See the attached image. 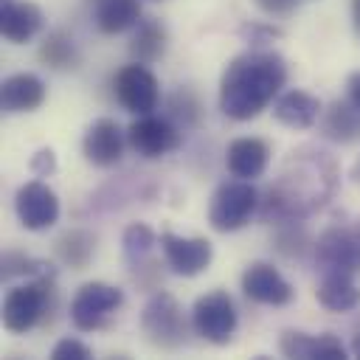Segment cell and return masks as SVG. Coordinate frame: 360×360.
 <instances>
[{
	"instance_id": "29",
	"label": "cell",
	"mask_w": 360,
	"mask_h": 360,
	"mask_svg": "<svg viewBox=\"0 0 360 360\" xmlns=\"http://www.w3.org/2000/svg\"><path fill=\"white\" fill-rule=\"evenodd\" d=\"M349 352L346 346L340 343V338L323 332V335H315L312 340V360H346Z\"/></svg>"
},
{
	"instance_id": "19",
	"label": "cell",
	"mask_w": 360,
	"mask_h": 360,
	"mask_svg": "<svg viewBox=\"0 0 360 360\" xmlns=\"http://www.w3.org/2000/svg\"><path fill=\"white\" fill-rule=\"evenodd\" d=\"M321 135L332 143H354L360 141V107L349 98L332 101L321 112Z\"/></svg>"
},
{
	"instance_id": "39",
	"label": "cell",
	"mask_w": 360,
	"mask_h": 360,
	"mask_svg": "<svg viewBox=\"0 0 360 360\" xmlns=\"http://www.w3.org/2000/svg\"><path fill=\"white\" fill-rule=\"evenodd\" d=\"M96 3H98V0H96Z\"/></svg>"
},
{
	"instance_id": "32",
	"label": "cell",
	"mask_w": 360,
	"mask_h": 360,
	"mask_svg": "<svg viewBox=\"0 0 360 360\" xmlns=\"http://www.w3.org/2000/svg\"><path fill=\"white\" fill-rule=\"evenodd\" d=\"M31 172L37 177H51L56 172V155H53V149H39L31 158Z\"/></svg>"
},
{
	"instance_id": "38",
	"label": "cell",
	"mask_w": 360,
	"mask_h": 360,
	"mask_svg": "<svg viewBox=\"0 0 360 360\" xmlns=\"http://www.w3.org/2000/svg\"><path fill=\"white\" fill-rule=\"evenodd\" d=\"M354 236H357V245H360V219H357V225H354Z\"/></svg>"
},
{
	"instance_id": "4",
	"label": "cell",
	"mask_w": 360,
	"mask_h": 360,
	"mask_svg": "<svg viewBox=\"0 0 360 360\" xmlns=\"http://www.w3.org/2000/svg\"><path fill=\"white\" fill-rule=\"evenodd\" d=\"M51 295H53V276L31 278L25 284L11 287L3 298V326L14 335H25L42 321L45 309L51 307Z\"/></svg>"
},
{
	"instance_id": "35",
	"label": "cell",
	"mask_w": 360,
	"mask_h": 360,
	"mask_svg": "<svg viewBox=\"0 0 360 360\" xmlns=\"http://www.w3.org/2000/svg\"><path fill=\"white\" fill-rule=\"evenodd\" d=\"M352 20H354V31L360 34V0H352Z\"/></svg>"
},
{
	"instance_id": "26",
	"label": "cell",
	"mask_w": 360,
	"mask_h": 360,
	"mask_svg": "<svg viewBox=\"0 0 360 360\" xmlns=\"http://www.w3.org/2000/svg\"><path fill=\"white\" fill-rule=\"evenodd\" d=\"M11 276H31V278H45V276H53L51 264L45 262H37L31 256H22V253H14L8 250L3 256V278H11Z\"/></svg>"
},
{
	"instance_id": "8",
	"label": "cell",
	"mask_w": 360,
	"mask_h": 360,
	"mask_svg": "<svg viewBox=\"0 0 360 360\" xmlns=\"http://www.w3.org/2000/svg\"><path fill=\"white\" fill-rule=\"evenodd\" d=\"M112 90H115V98L118 104L132 112V115H146L158 107L160 101V84H158V76L143 65V62H132V65H124L115 79H112Z\"/></svg>"
},
{
	"instance_id": "22",
	"label": "cell",
	"mask_w": 360,
	"mask_h": 360,
	"mask_svg": "<svg viewBox=\"0 0 360 360\" xmlns=\"http://www.w3.org/2000/svg\"><path fill=\"white\" fill-rule=\"evenodd\" d=\"M141 22L138 0H98L96 3V25L101 34H121Z\"/></svg>"
},
{
	"instance_id": "18",
	"label": "cell",
	"mask_w": 360,
	"mask_h": 360,
	"mask_svg": "<svg viewBox=\"0 0 360 360\" xmlns=\"http://www.w3.org/2000/svg\"><path fill=\"white\" fill-rule=\"evenodd\" d=\"M42 101H45V82L37 73H14L0 84V110L8 115L31 112Z\"/></svg>"
},
{
	"instance_id": "20",
	"label": "cell",
	"mask_w": 360,
	"mask_h": 360,
	"mask_svg": "<svg viewBox=\"0 0 360 360\" xmlns=\"http://www.w3.org/2000/svg\"><path fill=\"white\" fill-rule=\"evenodd\" d=\"M315 298L329 312H352L360 304V287L354 284L352 273H323Z\"/></svg>"
},
{
	"instance_id": "7",
	"label": "cell",
	"mask_w": 360,
	"mask_h": 360,
	"mask_svg": "<svg viewBox=\"0 0 360 360\" xmlns=\"http://www.w3.org/2000/svg\"><path fill=\"white\" fill-rule=\"evenodd\" d=\"M124 292L104 281H87L79 287V292L70 301V323L79 332H93L107 323V318L121 309Z\"/></svg>"
},
{
	"instance_id": "17",
	"label": "cell",
	"mask_w": 360,
	"mask_h": 360,
	"mask_svg": "<svg viewBox=\"0 0 360 360\" xmlns=\"http://www.w3.org/2000/svg\"><path fill=\"white\" fill-rule=\"evenodd\" d=\"M321 101L318 96L307 90H284L273 101V118L290 129H309L315 121H321Z\"/></svg>"
},
{
	"instance_id": "10",
	"label": "cell",
	"mask_w": 360,
	"mask_h": 360,
	"mask_svg": "<svg viewBox=\"0 0 360 360\" xmlns=\"http://www.w3.org/2000/svg\"><path fill=\"white\" fill-rule=\"evenodd\" d=\"M315 250V264L321 273H360V245L354 236V228H326L318 242L312 245Z\"/></svg>"
},
{
	"instance_id": "5",
	"label": "cell",
	"mask_w": 360,
	"mask_h": 360,
	"mask_svg": "<svg viewBox=\"0 0 360 360\" xmlns=\"http://www.w3.org/2000/svg\"><path fill=\"white\" fill-rule=\"evenodd\" d=\"M141 329L146 335V340L158 349H177L183 346L186 340V332H188V323H186V315H183V307L177 304L174 295L169 292H155L143 312H141Z\"/></svg>"
},
{
	"instance_id": "3",
	"label": "cell",
	"mask_w": 360,
	"mask_h": 360,
	"mask_svg": "<svg viewBox=\"0 0 360 360\" xmlns=\"http://www.w3.org/2000/svg\"><path fill=\"white\" fill-rule=\"evenodd\" d=\"M259 202H262V197H259L253 180H239V177L225 180L211 194L208 225L219 233H233V231L245 228L253 214H259Z\"/></svg>"
},
{
	"instance_id": "34",
	"label": "cell",
	"mask_w": 360,
	"mask_h": 360,
	"mask_svg": "<svg viewBox=\"0 0 360 360\" xmlns=\"http://www.w3.org/2000/svg\"><path fill=\"white\" fill-rule=\"evenodd\" d=\"M346 98L360 107V70H354V73L349 76V82H346Z\"/></svg>"
},
{
	"instance_id": "30",
	"label": "cell",
	"mask_w": 360,
	"mask_h": 360,
	"mask_svg": "<svg viewBox=\"0 0 360 360\" xmlns=\"http://www.w3.org/2000/svg\"><path fill=\"white\" fill-rule=\"evenodd\" d=\"M51 357L53 360H90L93 352L87 343H82L79 338H62L53 349H51Z\"/></svg>"
},
{
	"instance_id": "1",
	"label": "cell",
	"mask_w": 360,
	"mask_h": 360,
	"mask_svg": "<svg viewBox=\"0 0 360 360\" xmlns=\"http://www.w3.org/2000/svg\"><path fill=\"white\" fill-rule=\"evenodd\" d=\"M335 183L338 172L326 152H292L278 180L259 202V219L273 225L301 222L335 194Z\"/></svg>"
},
{
	"instance_id": "25",
	"label": "cell",
	"mask_w": 360,
	"mask_h": 360,
	"mask_svg": "<svg viewBox=\"0 0 360 360\" xmlns=\"http://www.w3.org/2000/svg\"><path fill=\"white\" fill-rule=\"evenodd\" d=\"M158 242H160V239L155 236V231H152L149 225H143V222L127 225V228H124V236H121L124 256H127V262L135 264V267L149 256V250H152Z\"/></svg>"
},
{
	"instance_id": "24",
	"label": "cell",
	"mask_w": 360,
	"mask_h": 360,
	"mask_svg": "<svg viewBox=\"0 0 360 360\" xmlns=\"http://www.w3.org/2000/svg\"><path fill=\"white\" fill-rule=\"evenodd\" d=\"M39 62L51 70H73L79 65L76 42L62 31H51L39 45Z\"/></svg>"
},
{
	"instance_id": "2",
	"label": "cell",
	"mask_w": 360,
	"mask_h": 360,
	"mask_svg": "<svg viewBox=\"0 0 360 360\" xmlns=\"http://www.w3.org/2000/svg\"><path fill=\"white\" fill-rule=\"evenodd\" d=\"M284 82L287 62L276 51L250 48L222 70L219 110L233 121H250L278 98Z\"/></svg>"
},
{
	"instance_id": "37",
	"label": "cell",
	"mask_w": 360,
	"mask_h": 360,
	"mask_svg": "<svg viewBox=\"0 0 360 360\" xmlns=\"http://www.w3.org/2000/svg\"><path fill=\"white\" fill-rule=\"evenodd\" d=\"M352 354L360 357V335H354V340H352Z\"/></svg>"
},
{
	"instance_id": "36",
	"label": "cell",
	"mask_w": 360,
	"mask_h": 360,
	"mask_svg": "<svg viewBox=\"0 0 360 360\" xmlns=\"http://www.w3.org/2000/svg\"><path fill=\"white\" fill-rule=\"evenodd\" d=\"M352 180H354V183L360 186V158H357V163L352 166Z\"/></svg>"
},
{
	"instance_id": "31",
	"label": "cell",
	"mask_w": 360,
	"mask_h": 360,
	"mask_svg": "<svg viewBox=\"0 0 360 360\" xmlns=\"http://www.w3.org/2000/svg\"><path fill=\"white\" fill-rule=\"evenodd\" d=\"M239 34H242L245 42H250L253 48H259V45L273 42L276 37H281V28H276V25H270V22H245V25L239 28Z\"/></svg>"
},
{
	"instance_id": "28",
	"label": "cell",
	"mask_w": 360,
	"mask_h": 360,
	"mask_svg": "<svg viewBox=\"0 0 360 360\" xmlns=\"http://www.w3.org/2000/svg\"><path fill=\"white\" fill-rule=\"evenodd\" d=\"M312 340L315 335H307V332H298V329H287L278 340V349L284 357H292V360H312Z\"/></svg>"
},
{
	"instance_id": "15",
	"label": "cell",
	"mask_w": 360,
	"mask_h": 360,
	"mask_svg": "<svg viewBox=\"0 0 360 360\" xmlns=\"http://www.w3.org/2000/svg\"><path fill=\"white\" fill-rule=\"evenodd\" d=\"M42 8L37 3L28 0H0V34L14 42L22 45L28 39H34L42 31Z\"/></svg>"
},
{
	"instance_id": "11",
	"label": "cell",
	"mask_w": 360,
	"mask_h": 360,
	"mask_svg": "<svg viewBox=\"0 0 360 360\" xmlns=\"http://www.w3.org/2000/svg\"><path fill=\"white\" fill-rule=\"evenodd\" d=\"M14 211L25 231H48L59 219V197L48 183L31 180L17 188Z\"/></svg>"
},
{
	"instance_id": "33",
	"label": "cell",
	"mask_w": 360,
	"mask_h": 360,
	"mask_svg": "<svg viewBox=\"0 0 360 360\" xmlns=\"http://www.w3.org/2000/svg\"><path fill=\"white\" fill-rule=\"evenodd\" d=\"M264 14H270V17H284V14H290V11H295V3L298 0H253Z\"/></svg>"
},
{
	"instance_id": "14",
	"label": "cell",
	"mask_w": 360,
	"mask_h": 360,
	"mask_svg": "<svg viewBox=\"0 0 360 360\" xmlns=\"http://www.w3.org/2000/svg\"><path fill=\"white\" fill-rule=\"evenodd\" d=\"M242 292L264 307H284L292 301V284L267 262H253L245 267Z\"/></svg>"
},
{
	"instance_id": "6",
	"label": "cell",
	"mask_w": 360,
	"mask_h": 360,
	"mask_svg": "<svg viewBox=\"0 0 360 360\" xmlns=\"http://www.w3.org/2000/svg\"><path fill=\"white\" fill-rule=\"evenodd\" d=\"M236 323V304L225 290H211L191 307V329L214 346H225L233 338Z\"/></svg>"
},
{
	"instance_id": "21",
	"label": "cell",
	"mask_w": 360,
	"mask_h": 360,
	"mask_svg": "<svg viewBox=\"0 0 360 360\" xmlns=\"http://www.w3.org/2000/svg\"><path fill=\"white\" fill-rule=\"evenodd\" d=\"M166 42H169V34L163 28L160 20L149 17V20H141L135 25V34L129 39V56L135 62H143V65H152L163 56L166 51Z\"/></svg>"
},
{
	"instance_id": "27",
	"label": "cell",
	"mask_w": 360,
	"mask_h": 360,
	"mask_svg": "<svg viewBox=\"0 0 360 360\" xmlns=\"http://www.w3.org/2000/svg\"><path fill=\"white\" fill-rule=\"evenodd\" d=\"M169 118L177 124V127H194L197 118H200V101L191 90L180 87L172 98H169Z\"/></svg>"
},
{
	"instance_id": "12",
	"label": "cell",
	"mask_w": 360,
	"mask_h": 360,
	"mask_svg": "<svg viewBox=\"0 0 360 360\" xmlns=\"http://www.w3.org/2000/svg\"><path fill=\"white\" fill-rule=\"evenodd\" d=\"M160 250H163V259L169 264L172 273L177 276H200L211 259H214V245L202 236H177L172 231L160 233Z\"/></svg>"
},
{
	"instance_id": "9",
	"label": "cell",
	"mask_w": 360,
	"mask_h": 360,
	"mask_svg": "<svg viewBox=\"0 0 360 360\" xmlns=\"http://www.w3.org/2000/svg\"><path fill=\"white\" fill-rule=\"evenodd\" d=\"M127 143L135 155L155 160L180 146V127L169 115H138L127 129Z\"/></svg>"
},
{
	"instance_id": "13",
	"label": "cell",
	"mask_w": 360,
	"mask_h": 360,
	"mask_svg": "<svg viewBox=\"0 0 360 360\" xmlns=\"http://www.w3.org/2000/svg\"><path fill=\"white\" fill-rule=\"evenodd\" d=\"M124 143H127V132L118 127L115 118H96L82 138V152L87 163L98 169H110L121 160Z\"/></svg>"
},
{
	"instance_id": "16",
	"label": "cell",
	"mask_w": 360,
	"mask_h": 360,
	"mask_svg": "<svg viewBox=\"0 0 360 360\" xmlns=\"http://www.w3.org/2000/svg\"><path fill=\"white\" fill-rule=\"evenodd\" d=\"M270 163V146L262 138H236L228 143L225 152V166L231 172V177L239 180H256L264 174Z\"/></svg>"
},
{
	"instance_id": "23",
	"label": "cell",
	"mask_w": 360,
	"mask_h": 360,
	"mask_svg": "<svg viewBox=\"0 0 360 360\" xmlns=\"http://www.w3.org/2000/svg\"><path fill=\"white\" fill-rule=\"evenodd\" d=\"M96 253V236L90 231H82V228H73L68 233H62L56 239V256L62 264L73 267V270H84L87 262L93 259Z\"/></svg>"
}]
</instances>
